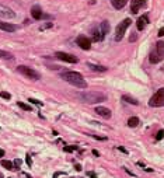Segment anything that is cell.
Here are the masks:
<instances>
[{
	"mask_svg": "<svg viewBox=\"0 0 164 178\" xmlns=\"http://www.w3.org/2000/svg\"><path fill=\"white\" fill-rule=\"evenodd\" d=\"M60 77L77 88H87V81L77 72H63V73H60Z\"/></svg>",
	"mask_w": 164,
	"mask_h": 178,
	"instance_id": "6da1fadb",
	"label": "cell"
},
{
	"mask_svg": "<svg viewBox=\"0 0 164 178\" xmlns=\"http://www.w3.org/2000/svg\"><path fill=\"white\" fill-rule=\"evenodd\" d=\"M77 97L82 100L83 102L86 104H98V102H102L107 100V96L104 93H100V91H82L77 94Z\"/></svg>",
	"mask_w": 164,
	"mask_h": 178,
	"instance_id": "7a4b0ae2",
	"label": "cell"
},
{
	"mask_svg": "<svg viewBox=\"0 0 164 178\" xmlns=\"http://www.w3.org/2000/svg\"><path fill=\"white\" fill-rule=\"evenodd\" d=\"M132 21L131 18H125L121 24H118V27H116V30H115V41H122V38H123V35L126 33V30L131 27Z\"/></svg>",
	"mask_w": 164,
	"mask_h": 178,
	"instance_id": "3957f363",
	"label": "cell"
},
{
	"mask_svg": "<svg viewBox=\"0 0 164 178\" xmlns=\"http://www.w3.org/2000/svg\"><path fill=\"white\" fill-rule=\"evenodd\" d=\"M17 72L21 73L23 76H25L27 79H31V80H39L41 79V74L37 70H34L33 67H28V66H18Z\"/></svg>",
	"mask_w": 164,
	"mask_h": 178,
	"instance_id": "277c9868",
	"label": "cell"
},
{
	"mask_svg": "<svg viewBox=\"0 0 164 178\" xmlns=\"http://www.w3.org/2000/svg\"><path fill=\"white\" fill-rule=\"evenodd\" d=\"M149 105L150 107H163L164 105V88L157 90V93L150 98Z\"/></svg>",
	"mask_w": 164,
	"mask_h": 178,
	"instance_id": "5b68a950",
	"label": "cell"
},
{
	"mask_svg": "<svg viewBox=\"0 0 164 178\" xmlns=\"http://www.w3.org/2000/svg\"><path fill=\"white\" fill-rule=\"evenodd\" d=\"M55 58H58L59 60L67 62V63H77V62H79L77 56H73V55L66 53V52H56V53H55Z\"/></svg>",
	"mask_w": 164,
	"mask_h": 178,
	"instance_id": "8992f818",
	"label": "cell"
},
{
	"mask_svg": "<svg viewBox=\"0 0 164 178\" xmlns=\"http://www.w3.org/2000/svg\"><path fill=\"white\" fill-rule=\"evenodd\" d=\"M76 42H77V45L82 49H84V50H88V49L91 48V41H90L88 37H86V35H79L77 39H76Z\"/></svg>",
	"mask_w": 164,
	"mask_h": 178,
	"instance_id": "52a82bcc",
	"label": "cell"
},
{
	"mask_svg": "<svg viewBox=\"0 0 164 178\" xmlns=\"http://www.w3.org/2000/svg\"><path fill=\"white\" fill-rule=\"evenodd\" d=\"M31 16H33V18H35V20H42V18L45 17V14H44L42 9L37 4V6H33V7H31Z\"/></svg>",
	"mask_w": 164,
	"mask_h": 178,
	"instance_id": "ba28073f",
	"label": "cell"
},
{
	"mask_svg": "<svg viewBox=\"0 0 164 178\" xmlns=\"http://www.w3.org/2000/svg\"><path fill=\"white\" fill-rule=\"evenodd\" d=\"M14 16H16V13H14L11 9H9V7H6V6H1V4H0V17L13 18Z\"/></svg>",
	"mask_w": 164,
	"mask_h": 178,
	"instance_id": "9c48e42d",
	"label": "cell"
},
{
	"mask_svg": "<svg viewBox=\"0 0 164 178\" xmlns=\"http://www.w3.org/2000/svg\"><path fill=\"white\" fill-rule=\"evenodd\" d=\"M96 112L100 116L105 118V119H110L111 115H112L111 110H110V108H105V107H97V108H96Z\"/></svg>",
	"mask_w": 164,
	"mask_h": 178,
	"instance_id": "30bf717a",
	"label": "cell"
},
{
	"mask_svg": "<svg viewBox=\"0 0 164 178\" xmlns=\"http://www.w3.org/2000/svg\"><path fill=\"white\" fill-rule=\"evenodd\" d=\"M0 30L6 31V33H14L17 30V27L14 24H11V23H3V21H0Z\"/></svg>",
	"mask_w": 164,
	"mask_h": 178,
	"instance_id": "8fae6325",
	"label": "cell"
},
{
	"mask_svg": "<svg viewBox=\"0 0 164 178\" xmlns=\"http://www.w3.org/2000/svg\"><path fill=\"white\" fill-rule=\"evenodd\" d=\"M143 6H145V0H132L131 11L133 14H136L140 10V7H143Z\"/></svg>",
	"mask_w": 164,
	"mask_h": 178,
	"instance_id": "7c38bea8",
	"label": "cell"
},
{
	"mask_svg": "<svg viewBox=\"0 0 164 178\" xmlns=\"http://www.w3.org/2000/svg\"><path fill=\"white\" fill-rule=\"evenodd\" d=\"M149 23V18L147 16H142L137 18V21H136V27H137V30L139 31H142V30H145V27H146V24Z\"/></svg>",
	"mask_w": 164,
	"mask_h": 178,
	"instance_id": "4fadbf2b",
	"label": "cell"
},
{
	"mask_svg": "<svg viewBox=\"0 0 164 178\" xmlns=\"http://www.w3.org/2000/svg\"><path fill=\"white\" fill-rule=\"evenodd\" d=\"M161 59H163V58H161V56H160L156 50H154V52H151V53H150V56H149V62H150V63H153V65L159 63Z\"/></svg>",
	"mask_w": 164,
	"mask_h": 178,
	"instance_id": "5bb4252c",
	"label": "cell"
},
{
	"mask_svg": "<svg viewBox=\"0 0 164 178\" xmlns=\"http://www.w3.org/2000/svg\"><path fill=\"white\" fill-rule=\"evenodd\" d=\"M126 3H128V0H111V4L114 6V9H116V10L123 9L126 6Z\"/></svg>",
	"mask_w": 164,
	"mask_h": 178,
	"instance_id": "9a60e30c",
	"label": "cell"
},
{
	"mask_svg": "<svg viewBox=\"0 0 164 178\" xmlns=\"http://www.w3.org/2000/svg\"><path fill=\"white\" fill-rule=\"evenodd\" d=\"M93 39L96 41V42H100V41H102L104 39V35H102V33L100 31V28L97 27V28H93Z\"/></svg>",
	"mask_w": 164,
	"mask_h": 178,
	"instance_id": "2e32d148",
	"label": "cell"
},
{
	"mask_svg": "<svg viewBox=\"0 0 164 178\" xmlns=\"http://www.w3.org/2000/svg\"><path fill=\"white\" fill-rule=\"evenodd\" d=\"M98 28H100V31L102 33L104 37H105V34H108V33H110V30H111V28H110V23H108V21H102V23L100 24Z\"/></svg>",
	"mask_w": 164,
	"mask_h": 178,
	"instance_id": "e0dca14e",
	"label": "cell"
},
{
	"mask_svg": "<svg viewBox=\"0 0 164 178\" xmlns=\"http://www.w3.org/2000/svg\"><path fill=\"white\" fill-rule=\"evenodd\" d=\"M122 101H125V102H128V104H132V105H137V104H139V101H137L136 98L131 97V96H128V94L122 96Z\"/></svg>",
	"mask_w": 164,
	"mask_h": 178,
	"instance_id": "ac0fdd59",
	"label": "cell"
},
{
	"mask_svg": "<svg viewBox=\"0 0 164 178\" xmlns=\"http://www.w3.org/2000/svg\"><path fill=\"white\" fill-rule=\"evenodd\" d=\"M139 122H140V121H139L137 116H131V118L128 119V126H129V128H136V126L139 125Z\"/></svg>",
	"mask_w": 164,
	"mask_h": 178,
	"instance_id": "d6986e66",
	"label": "cell"
},
{
	"mask_svg": "<svg viewBox=\"0 0 164 178\" xmlns=\"http://www.w3.org/2000/svg\"><path fill=\"white\" fill-rule=\"evenodd\" d=\"M0 58H1V59H7V60H13V59H14V56H13L10 52H6V50H3V49H0Z\"/></svg>",
	"mask_w": 164,
	"mask_h": 178,
	"instance_id": "ffe728a7",
	"label": "cell"
},
{
	"mask_svg": "<svg viewBox=\"0 0 164 178\" xmlns=\"http://www.w3.org/2000/svg\"><path fill=\"white\" fill-rule=\"evenodd\" d=\"M0 164H1V167H4L6 170H14L13 161H10V160H1V161H0Z\"/></svg>",
	"mask_w": 164,
	"mask_h": 178,
	"instance_id": "44dd1931",
	"label": "cell"
},
{
	"mask_svg": "<svg viewBox=\"0 0 164 178\" xmlns=\"http://www.w3.org/2000/svg\"><path fill=\"white\" fill-rule=\"evenodd\" d=\"M88 67H90L91 70H94V72H105V70H107V67H104V66L93 65V63H88Z\"/></svg>",
	"mask_w": 164,
	"mask_h": 178,
	"instance_id": "7402d4cb",
	"label": "cell"
},
{
	"mask_svg": "<svg viewBox=\"0 0 164 178\" xmlns=\"http://www.w3.org/2000/svg\"><path fill=\"white\" fill-rule=\"evenodd\" d=\"M161 58H163V55H164V44H163V41H160V42H157V50H156Z\"/></svg>",
	"mask_w": 164,
	"mask_h": 178,
	"instance_id": "603a6c76",
	"label": "cell"
},
{
	"mask_svg": "<svg viewBox=\"0 0 164 178\" xmlns=\"http://www.w3.org/2000/svg\"><path fill=\"white\" fill-rule=\"evenodd\" d=\"M17 105H18L21 110H24V111H31V110H33V107H30L28 104H25V102H21V101H18V102H17Z\"/></svg>",
	"mask_w": 164,
	"mask_h": 178,
	"instance_id": "cb8c5ba5",
	"label": "cell"
},
{
	"mask_svg": "<svg viewBox=\"0 0 164 178\" xmlns=\"http://www.w3.org/2000/svg\"><path fill=\"white\" fill-rule=\"evenodd\" d=\"M0 97L4 98V100H10V98H11V94L7 93V91H1V93H0Z\"/></svg>",
	"mask_w": 164,
	"mask_h": 178,
	"instance_id": "d4e9b609",
	"label": "cell"
},
{
	"mask_svg": "<svg viewBox=\"0 0 164 178\" xmlns=\"http://www.w3.org/2000/svg\"><path fill=\"white\" fill-rule=\"evenodd\" d=\"M76 149H77V146H67V147H65L63 150H65V151H67V153H72V151H74Z\"/></svg>",
	"mask_w": 164,
	"mask_h": 178,
	"instance_id": "484cf974",
	"label": "cell"
},
{
	"mask_svg": "<svg viewBox=\"0 0 164 178\" xmlns=\"http://www.w3.org/2000/svg\"><path fill=\"white\" fill-rule=\"evenodd\" d=\"M13 165H14V170H18V168L21 167V160H20V159H17V160H14V163H13Z\"/></svg>",
	"mask_w": 164,
	"mask_h": 178,
	"instance_id": "4316f807",
	"label": "cell"
},
{
	"mask_svg": "<svg viewBox=\"0 0 164 178\" xmlns=\"http://www.w3.org/2000/svg\"><path fill=\"white\" fill-rule=\"evenodd\" d=\"M28 101H30L31 104H35V105H39V107L42 105V102H41V101H38V100H35V98H28Z\"/></svg>",
	"mask_w": 164,
	"mask_h": 178,
	"instance_id": "83f0119b",
	"label": "cell"
},
{
	"mask_svg": "<svg viewBox=\"0 0 164 178\" xmlns=\"http://www.w3.org/2000/svg\"><path fill=\"white\" fill-rule=\"evenodd\" d=\"M163 135H164L163 129H160L157 132V135H156V139H157V140H161V139H163Z\"/></svg>",
	"mask_w": 164,
	"mask_h": 178,
	"instance_id": "f1b7e54d",
	"label": "cell"
},
{
	"mask_svg": "<svg viewBox=\"0 0 164 178\" xmlns=\"http://www.w3.org/2000/svg\"><path fill=\"white\" fill-rule=\"evenodd\" d=\"M52 27V23H48V24H44V25H41L39 27V30L42 31V30H46V28H50Z\"/></svg>",
	"mask_w": 164,
	"mask_h": 178,
	"instance_id": "f546056e",
	"label": "cell"
},
{
	"mask_svg": "<svg viewBox=\"0 0 164 178\" xmlns=\"http://www.w3.org/2000/svg\"><path fill=\"white\" fill-rule=\"evenodd\" d=\"M25 157H27V159H25V161H27V164H28V167H31V165H33V160H31V156H30V154H27Z\"/></svg>",
	"mask_w": 164,
	"mask_h": 178,
	"instance_id": "4dcf8cb0",
	"label": "cell"
},
{
	"mask_svg": "<svg viewBox=\"0 0 164 178\" xmlns=\"http://www.w3.org/2000/svg\"><path fill=\"white\" fill-rule=\"evenodd\" d=\"M93 137H94V139H98V140H107V137H104V136H97V135H93Z\"/></svg>",
	"mask_w": 164,
	"mask_h": 178,
	"instance_id": "1f68e13d",
	"label": "cell"
},
{
	"mask_svg": "<svg viewBox=\"0 0 164 178\" xmlns=\"http://www.w3.org/2000/svg\"><path fill=\"white\" fill-rule=\"evenodd\" d=\"M118 150H119V151H122V153H125V154H128V150H126L125 147H122V146H119V147H118Z\"/></svg>",
	"mask_w": 164,
	"mask_h": 178,
	"instance_id": "d6a6232c",
	"label": "cell"
},
{
	"mask_svg": "<svg viewBox=\"0 0 164 178\" xmlns=\"http://www.w3.org/2000/svg\"><path fill=\"white\" fill-rule=\"evenodd\" d=\"M123 170H125V171H126V173H128L129 175H132V177H136V175H135V174L132 173V171H131V170H129V168H126V167H123Z\"/></svg>",
	"mask_w": 164,
	"mask_h": 178,
	"instance_id": "836d02e7",
	"label": "cell"
},
{
	"mask_svg": "<svg viewBox=\"0 0 164 178\" xmlns=\"http://www.w3.org/2000/svg\"><path fill=\"white\" fill-rule=\"evenodd\" d=\"M163 35H164V30H163V28H161V30L159 31V37H163Z\"/></svg>",
	"mask_w": 164,
	"mask_h": 178,
	"instance_id": "e575fe53",
	"label": "cell"
},
{
	"mask_svg": "<svg viewBox=\"0 0 164 178\" xmlns=\"http://www.w3.org/2000/svg\"><path fill=\"white\" fill-rule=\"evenodd\" d=\"M74 168H76V170H77V171H80V170H82V165H80V164H77V165H76V167H74Z\"/></svg>",
	"mask_w": 164,
	"mask_h": 178,
	"instance_id": "d590c367",
	"label": "cell"
},
{
	"mask_svg": "<svg viewBox=\"0 0 164 178\" xmlns=\"http://www.w3.org/2000/svg\"><path fill=\"white\" fill-rule=\"evenodd\" d=\"M93 154H94V156H97V157H98V156H100V153H98V151H97V150H93Z\"/></svg>",
	"mask_w": 164,
	"mask_h": 178,
	"instance_id": "8d00e7d4",
	"label": "cell"
},
{
	"mask_svg": "<svg viewBox=\"0 0 164 178\" xmlns=\"http://www.w3.org/2000/svg\"><path fill=\"white\" fill-rule=\"evenodd\" d=\"M4 156V150L3 149H0V157H3Z\"/></svg>",
	"mask_w": 164,
	"mask_h": 178,
	"instance_id": "74e56055",
	"label": "cell"
},
{
	"mask_svg": "<svg viewBox=\"0 0 164 178\" xmlns=\"http://www.w3.org/2000/svg\"><path fill=\"white\" fill-rule=\"evenodd\" d=\"M91 178H97V177H96V175H94V174H91Z\"/></svg>",
	"mask_w": 164,
	"mask_h": 178,
	"instance_id": "f35d334b",
	"label": "cell"
},
{
	"mask_svg": "<svg viewBox=\"0 0 164 178\" xmlns=\"http://www.w3.org/2000/svg\"><path fill=\"white\" fill-rule=\"evenodd\" d=\"M0 178H3V175H1V174H0Z\"/></svg>",
	"mask_w": 164,
	"mask_h": 178,
	"instance_id": "ab89813d",
	"label": "cell"
}]
</instances>
